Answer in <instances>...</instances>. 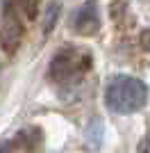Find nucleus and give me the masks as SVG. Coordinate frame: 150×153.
Returning <instances> with one entry per match:
<instances>
[{"label": "nucleus", "instance_id": "f257e3e1", "mask_svg": "<svg viewBox=\"0 0 150 153\" xmlns=\"http://www.w3.org/2000/svg\"><path fill=\"white\" fill-rule=\"evenodd\" d=\"M105 101L107 108L114 110L116 114H132V112H139L148 103V87L139 78L116 76L107 85Z\"/></svg>", "mask_w": 150, "mask_h": 153}, {"label": "nucleus", "instance_id": "f03ea898", "mask_svg": "<svg viewBox=\"0 0 150 153\" xmlns=\"http://www.w3.org/2000/svg\"><path fill=\"white\" fill-rule=\"evenodd\" d=\"M21 39H23V25L16 16L12 0H5L2 2V46L9 55L21 46Z\"/></svg>", "mask_w": 150, "mask_h": 153}, {"label": "nucleus", "instance_id": "7ed1b4c3", "mask_svg": "<svg viewBox=\"0 0 150 153\" xmlns=\"http://www.w3.org/2000/svg\"><path fill=\"white\" fill-rule=\"evenodd\" d=\"M73 27H75V32L87 34V37H89V34H96V32L100 30V19H98V7H96V2L89 0L87 5L75 14Z\"/></svg>", "mask_w": 150, "mask_h": 153}, {"label": "nucleus", "instance_id": "20e7f679", "mask_svg": "<svg viewBox=\"0 0 150 153\" xmlns=\"http://www.w3.org/2000/svg\"><path fill=\"white\" fill-rule=\"evenodd\" d=\"M89 64H77L75 62V55H68L66 51H62L52 62H50V78L52 80H66V78L73 76V71H84Z\"/></svg>", "mask_w": 150, "mask_h": 153}, {"label": "nucleus", "instance_id": "39448f33", "mask_svg": "<svg viewBox=\"0 0 150 153\" xmlns=\"http://www.w3.org/2000/svg\"><path fill=\"white\" fill-rule=\"evenodd\" d=\"M18 142H21V146L25 149V153H34L39 149V144H41V130H37V128L23 130L18 135Z\"/></svg>", "mask_w": 150, "mask_h": 153}, {"label": "nucleus", "instance_id": "423d86ee", "mask_svg": "<svg viewBox=\"0 0 150 153\" xmlns=\"http://www.w3.org/2000/svg\"><path fill=\"white\" fill-rule=\"evenodd\" d=\"M16 7L23 9V14L27 19H37V12H39V0H12Z\"/></svg>", "mask_w": 150, "mask_h": 153}, {"label": "nucleus", "instance_id": "0eeeda50", "mask_svg": "<svg viewBox=\"0 0 150 153\" xmlns=\"http://www.w3.org/2000/svg\"><path fill=\"white\" fill-rule=\"evenodd\" d=\"M59 12H62V5H59V2H52V5L48 7V14H46L48 19H46V27H43L46 34H48V32L52 30V25L57 23V16H59Z\"/></svg>", "mask_w": 150, "mask_h": 153}, {"label": "nucleus", "instance_id": "6e6552de", "mask_svg": "<svg viewBox=\"0 0 150 153\" xmlns=\"http://www.w3.org/2000/svg\"><path fill=\"white\" fill-rule=\"evenodd\" d=\"M141 46H143L146 51H150V30H146L143 34H141Z\"/></svg>", "mask_w": 150, "mask_h": 153}, {"label": "nucleus", "instance_id": "1a4fd4ad", "mask_svg": "<svg viewBox=\"0 0 150 153\" xmlns=\"http://www.w3.org/2000/svg\"><path fill=\"white\" fill-rule=\"evenodd\" d=\"M0 153H12V146L7 142H0Z\"/></svg>", "mask_w": 150, "mask_h": 153}]
</instances>
